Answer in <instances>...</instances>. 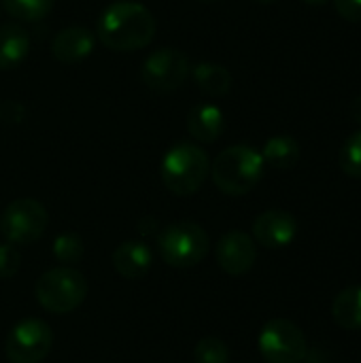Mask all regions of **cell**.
<instances>
[{
  "label": "cell",
  "mask_w": 361,
  "mask_h": 363,
  "mask_svg": "<svg viewBox=\"0 0 361 363\" xmlns=\"http://www.w3.org/2000/svg\"><path fill=\"white\" fill-rule=\"evenodd\" d=\"M19 266H21V253L17 245H11V242L0 245V279L15 277Z\"/></svg>",
  "instance_id": "obj_23"
},
{
  "label": "cell",
  "mask_w": 361,
  "mask_h": 363,
  "mask_svg": "<svg viewBox=\"0 0 361 363\" xmlns=\"http://www.w3.org/2000/svg\"><path fill=\"white\" fill-rule=\"evenodd\" d=\"M194 363H230L228 345L219 338H202L194 349Z\"/></svg>",
  "instance_id": "obj_22"
},
{
  "label": "cell",
  "mask_w": 361,
  "mask_h": 363,
  "mask_svg": "<svg viewBox=\"0 0 361 363\" xmlns=\"http://www.w3.org/2000/svg\"><path fill=\"white\" fill-rule=\"evenodd\" d=\"M34 294L45 311L66 315L79 308L87 298V279L72 266H57L47 270L36 281Z\"/></svg>",
  "instance_id": "obj_4"
},
{
  "label": "cell",
  "mask_w": 361,
  "mask_h": 363,
  "mask_svg": "<svg viewBox=\"0 0 361 363\" xmlns=\"http://www.w3.org/2000/svg\"><path fill=\"white\" fill-rule=\"evenodd\" d=\"M338 164L347 177L361 179V130L345 140L338 153Z\"/></svg>",
  "instance_id": "obj_21"
},
{
  "label": "cell",
  "mask_w": 361,
  "mask_h": 363,
  "mask_svg": "<svg viewBox=\"0 0 361 363\" xmlns=\"http://www.w3.org/2000/svg\"><path fill=\"white\" fill-rule=\"evenodd\" d=\"M264 164H268L274 170H289L300 160V143L294 136L279 134L266 140L262 149Z\"/></svg>",
  "instance_id": "obj_17"
},
{
  "label": "cell",
  "mask_w": 361,
  "mask_h": 363,
  "mask_svg": "<svg viewBox=\"0 0 361 363\" xmlns=\"http://www.w3.org/2000/svg\"><path fill=\"white\" fill-rule=\"evenodd\" d=\"M30 51V36L17 23H4L0 28V70L17 68Z\"/></svg>",
  "instance_id": "obj_15"
},
{
  "label": "cell",
  "mask_w": 361,
  "mask_h": 363,
  "mask_svg": "<svg viewBox=\"0 0 361 363\" xmlns=\"http://www.w3.org/2000/svg\"><path fill=\"white\" fill-rule=\"evenodd\" d=\"M211 172L209 155L198 145H177L172 147L162 162V183L174 196H191L196 194Z\"/></svg>",
  "instance_id": "obj_3"
},
{
  "label": "cell",
  "mask_w": 361,
  "mask_h": 363,
  "mask_svg": "<svg viewBox=\"0 0 361 363\" xmlns=\"http://www.w3.org/2000/svg\"><path fill=\"white\" fill-rule=\"evenodd\" d=\"M257 347L268 363H302L309 355L304 332L289 319L268 321L260 332Z\"/></svg>",
  "instance_id": "obj_6"
},
{
  "label": "cell",
  "mask_w": 361,
  "mask_h": 363,
  "mask_svg": "<svg viewBox=\"0 0 361 363\" xmlns=\"http://www.w3.org/2000/svg\"><path fill=\"white\" fill-rule=\"evenodd\" d=\"M206 2H215V0H206Z\"/></svg>",
  "instance_id": "obj_28"
},
{
  "label": "cell",
  "mask_w": 361,
  "mask_h": 363,
  "mask_svg": "<svg viewBox=\"0 0 361 363\" xmlns=\"http://www.w3.org/2000/svg\"><path fill=\"white\" fill-rule=\"evenodd\" d=\"M332 319L347 332L361 330V285H351L334 298Z\"/></svg>",
  "instance_id": "obj_16"
},
{
  "label": "cell",
  "mask_w": 361,
  "mask_h": 363,
  "mask_svg": "<svg viewBox=\"0 0 361 363\" xmlns=\"http://www.w3.org/2000/svg\"><path fill=\"white\" fill-rule=\"evenodd\" d=\"M253 2H260V4H272V2H277V0H253Z\"/></svg>",
  "instance_id": "obj_27"
},
{
  "label": "cell",
  "mask_w": 361,
  "mask_h": 363,
  "mask_svg": "<svg viewBox=\"0 0 361 363\" xmlns=\"http://www.w3.org/2000/svg\"><path fill=\"white\" fill-rule=\"evenodd\" d=\"M49 223L47 208L32 198L13 200L0 215V234L11 245H30L38 240Z\"/></svg>",
  "instance_id": "obj_7"
},
{
  "label": "cell",
  "mask_w": 361,
  "mask_h": 363,
  "mask_svg": "<svg viewBox=\"0 0 361 363\" xmlns=\"http://www.w3.org/2000/svg\"><path fill=\"white\" fill-rule=\"evenodd\" d=\"M4 11L21 21H38L49 15L53 0H2Z\"/></svg>",
  "instance_id": "obj_19"
},
{
  "label": "cell",
  "mask_w": 361,
  "mask_h": 363,
  "mask_svg": "<svg viewBox=\"0 0 361 363\" xmlns=\"http://www.w3.org/2000/svg\"><path fill=\"white\" fill-rule=\"evenodd\" d=\"M264 157L249 145H234L221 151L213 166L211 174L215 185L228 196L249 194L264 177Z\"/></svg>",
  "instance_id": "obj_2"
},
{
  "label": "cell",
  "mask_w": 361,
  "mask_h": 363,
  "mask_svg": "<svg viewBox=\"0 0 361 363\" xmlns=\"http://www.w3.org/2000/svg\"><path fill=\"white\" fill-rule=\"evenodd\" d=\"M215 255H217L219 268L226 274L243 277L255 266L257 247H255V240L249 234H245L240 230H232V232H228V234H223L219 238Z\"/></svg>",
  "instance_id": "obj_10"
},
{
  "label": "cell",
  "mask_w": 361,
  "mask_h": 363,
  "mask_svg": "<svg viewBox=\"0 0 361 363\" xmlns=\"http://www.w3.org/2000/svg\"><path fill=\"white\" fill-rule=\"evenodd\" d=\"M153 264V251L143 240H128L119 245L113 253V266L117 274H121L128 281H136L145 277L151 270Z\"/></svg>",
  "instance_id": "obj_13"
},
{
  "label": "cell",
  "mask_w": 361,
  "mask_h": 363,
  "mask_svg": "<svg viewBox=\"0 0 361 363\" xmlns=\"http://www.w3.org/2000/svg\"><path fill=\"white\" fill-rule=\"evenodd\" d=\"M85 253V247H83V240L72 234V232H66V234H60L53 242V255L60 264L64 266H72V264H79L81 257Z\"/></svg>",
  "instance_id": "obj_20"
},
{
  "label": "cell",
  "mask_w": 361,
  "mask_h": 363,
  "mask_svg": "<svg viewBox=\"0 0 361 363\" xmlns=\"http://www.w3.org/2000/svg\"><path fill=\"white\" fill-rule=\"evenodd\" d=\"M94 51V34L87 28L70 26L55 34L51 53L62 64H77Z\"/></svg>",
  "instance_id": "obj_12"
},
{
  "label": "cell",
  "mask_w": 361,
  "mask_h": 363,
  "mask_svg": "<svg viewBox=\"0 0 361 363\" xmlns=\"http://www.w3.org/2000/svg\"><path fill=\"white\" fill-rule=\"evenodd\" d=\"M187 130L200 143H215L226 130V115L215 104H200L189 111Z\"/></svg>",
  "instance_id": "obj_14"
},
{
  "label": "cell",
  "mask_w": 361,
  "mask_h": 363,
  "mask_svg": "<svg viewBox=\"0 0 361 363\" xmlns=\"http://www.w3.org/2000/svg\"><path fill=\"white\" fill-rule=\"evenodd\" d=\"M338 15L347 21H361V0H334Z\"/></svg>",
  "instance_id": "obj_24"
},
{
  "label": "cell",
  "mask_w": 361,
  "mask_h": 363,
  "mask_svg": "<svg viewBox=\"0 0 361 363\" xmlns=\"http://www.w3.org/2000/svg\"><path fill=\"white\" fill-rule=\"evenodd\" d=\"M155 17L138 2H115L98 19V38L113 51H136L155 36Z\"/></svg>",
  "instance_id": "obj_1"
},
{
  "label": "cell",
  "mask_w": 361,
  "mask_h": 363,
  "mask_svg": "<svg viewBox=\"0 0 361 363\" xmlns=\"http://www.w3.org/2000/svg\"><path fill=\"white\" fill-rule=\"evenodd\" d=\"M302 2H306V4H313V6H323V4H328L330 0H302Z\"/></svg>",
  "instance_id": "obj_26"
},
{
  "label": "cell",
  "mask_w": 361,
  "mask_h": 363,
  "mask_svg": "<svg viewBox=\"0 0 361 363\" xmlns=\"http://www.w3.org/2000/svg\"><path fill=\"white\" fill-rule=\"evenodd\" d=\"M157 251L172 268H194L209 253V236L202 225L194 221H179L160 232Z\"/></svg>",
  "instance_id": "obj_5"
},
{
  "label": "cell",
  "mask_w": 361,
  "mask_h": 363,
  "mask_svg": "<svg viewBox=\"0 0 361 363\" xmlns=\"http://www.w3.org/2000/svg\"><path fill=\"white\" fill-rule=\"evenodd\" d=\"M298 236V219L281 208L262 213L253 221V238L266 249H285Z\"/></svg>",
  "instance_id": "obj_11"
},
{
  "label": "cell",
  "mask_w": 361,
  "mask_h": 363,
  "mask_svg": "<svg viewBox=\"0 0 361 363\" xmlns=\"http://www.w3.org/2000/svg\"><path fill=\"white\" fill-rule=\"evenodd\" d=\"M196 85L209 96H226L232 89V74L226 66L202 62L194 68Z\"/></svg>",
  "instance_id": "obj_18"
},
{
  "label": "cell",
  "mask_w": 361,
  "mask_h": 363,
  "mask_svg": "<svg viewBox=\"0 0 361 363\" xmlns=\"http://www.w3.org/2000/svg\"><path fill=\"white\" fill-rule=\"evenodd\" d=\"M187 77H189L187 55L170 47L153 51L140 68L143 83L155 91H174L185 83Z\"/></svg>",
  "instance_id": "obj_9"
},
{
  "label": "cell",
  "mask_w": 361,
  "mask_h": 363,
  "mask_svg": "<svg viewBox=\"0 0 361 363\" xmlns=\"http://www.w3.org/2000/svg\"><path fill=\"white\" fill-rule=\"evenodd\" d=\"M351 117L355 119V123L361 125V96H357L351 104Z\"/></svg>",
  "instance_id": "obj_25"
},
{
  "label": "cell",
  "mask_w": 361,
  "mask_h": 363,
  "mask_svg": "<svg viewBox=\"0 0 361 363\" xmlns=\"http://www.w3.org/2000/svg\"><path fill=\"white\" fill-rule=\"evenodd\" d=\"M53 347V332L40 319L17 323L4 342V353L11 363H40Z\"/></svg>",
  "instance_id": "obj_8"
}]
</instances>
